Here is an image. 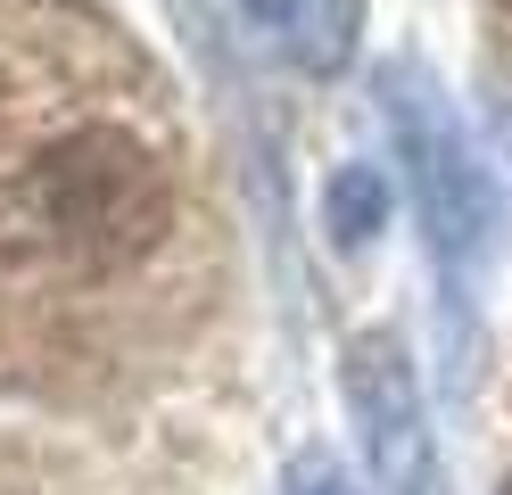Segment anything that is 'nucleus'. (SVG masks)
I'll return each mask as SVG.
<instances>
[{
    "label": "nucleus",
    "instance_id": "obj_4",
    "mask_svg": "<svg viewBox=\"0 0 512 495\" xmlns=\"http://www.w3.org/2000/svg\"><path fill=\"white\" fill-rule=\"evenodd\" d=\"M265 33L290 50V66H306V75H339V66L356 58L364 0H281Z\"/></svg>",
    "mask_w": 512,
    "mask_h": 495
},
{
    "label": "nucleus",
    "instance_id": "obj_2",
    "mask_svg": "<svg viewBox=\"0 0 512 495\" xmlns=\"http://www.w3.org/2000/svg\"><path fill=\"white\" fill-rule=\"evenodd\" d=\"M157 66L124 42L100 17H9L0 25V174L42 149V132L75 124L83 108H108V99L141 91Z\"/></svg>",
    "mask_w": 512,
    "mask_h": 495
},
{
    "label": "nucleus",
    "instance_id": "obj_6",
    "mask_svg": "<svg viewBox=\"0 0 512 495\" xmlns=\"http://www.w3.org/2000/svg\"><path fill=\"white\" fill-rule=\"evenodd\" d=\"M290 495H356V487L339 479V462H323V454H306L298 471H290Z\"/></svg>",
    "mask_w": 512,
    "mask_h": 495
},
{
    "label": "nucleus",
    "instance_id": "obj_5",
    "mask_svg": "<svg viewBox=\"0 0 512 495\" xmlns=\"http://www.w3.org/2000/svg\"><path fill=\"white\" fill-rule=\"evenodd\" d=\"M380 215H389V182H380V165H339V174H331V198H323L331 240H339V248L380 240Z\"/></svg>",
    "mask_w": 512,
    "mask_h": 495
},
{
    "label": "nucleus",
    "instance_id": "obj_9",
    "mask_svg": "<svg viewBox=\"0 0 512 495\" xmlns=\"http://www.w3.org/2000/svg\"><path fill=\"white\" fill-rule=\"evenodd\" d=\"M504 495H512V479H504Z\"/></svg>",
    "mask_w": 512,
    "mask_h": 495
},
{
    "label": "nucleus",
    "instance_id": "obj_3",
    "mask_svg": "<svg viewBox=\"0 0 512 495\" xmlns=\"http://www.w3.org/2000/svg\"><path fill=\"white\" fill-rule=\"evenodd\" d=\"M339 396L356 421V446L372 462L380 495H438V446H430V413L413 388V363L397 330H356L339 355Z\"/></svg>",
    "mask_w": 512,
    "mask_h": 495
},
{
    "label": "nucleus",
    "instance_id": "obj_8",
    "mask_svg": "<svg viewBox=\"0 0 512 495\" xmlns=\"http://www.w3.org/2000/svg\"><path fill=\"white\" fill-rule=\"evenodd\" d=\"M496 25H504V42H512V0H496Z\"/></svg>",
    "mask_w": 512,
    "mask_h": 495
},
{
    "label": "nucleus",
    "instance_id": "obj_1",
    "mask_svg": "<svg viewBox=\"0 0 512 495\" xmlns=\"http://www.w3.org/2000/svg\"><path fill=\"white\" fill-rule=\"evenodd\" d=\"M380 108H389L397 132V165H405V190H413V215H422V240H430V273L438 297L455 314V339H471V289H479V264H488V223H496V198H488V165L471 157V132L413 58L380 66Z\"/></svg>",
    "mask_w": 512,
    "mask_h": 495
},
{
    "label": "nucleus",
    "instance_id": "obj_7",
    "mask_svg": "<svg viewBox=\"0 0 512 495\" xmlns=\"http://www.w3.org/2000/svg\"><path fill=\"white\" fill-rule=\"evenodd\" d=\"M240 9H248V25H273V9H281V0H240Z\"/></svg>",
    "mask_w": 512,
    "mask_h": 495
}]
</instances>
